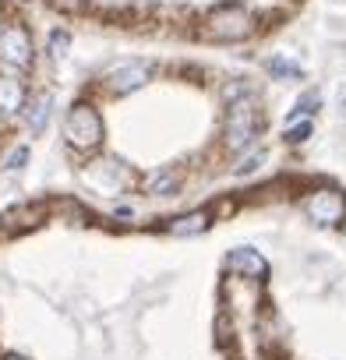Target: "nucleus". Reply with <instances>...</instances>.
<instances>
[{"instance_id":"obj_15","label":"nucleus","mask_w":346,"mask_h":360,"mask_svg":"<svg viewBox=\"0 0 346 360\" xmlns=\"http://www.w3.org/2000/svg\"><path fill=\"white\" fill-rule=\"evenodd\" d=\"M311 134V120H300V124H293L290 131H286V141H304Z\"/></svg>"},{"instance_id":"obj_14","label":"nucleus","mask_w":346,"mask_h":360,"mask_svg":"<svg viewBox=\"0 0 346 360\" xmlns=\"http://www.w3.org/2000/svg\"><path fill=\"white\" fill-rule=\"evenodd\" d=\"M318 103H321V96L318 92H307L300 103H297V110H293V117H300V113H311V110H318Z\"/></svg>"},{"instance_id":"obj_11","label":"nucleus","mask_w":346,"mask_h":360,"mask_svg":"<svg viewBox=\"0 0 346 360\" xmlns=\"http://www.w3.org/2000/svg\"><path fill=\"white\" fill-rule=\"evenodd\" d=\"M46 117H50V96H39L29 110V127L32 131H43L46 127Z\"/></svg>"},{"instance_id":"obj_1","label":"nucleus","mask_w":346,"mask_h":360,"mask_svg":"<svg viewBox=\"0 0 346 360\" xmlns=\"http://www.w3.org/2000/svg\"><path fill=\"white\" fill-rule=\"evenodd\" d=\"M230 96V113H226V148L233 152H244L255 138H258V127H262V117H258V103L248 89H233L226 92Z\"/></svg>"},{"instance_id":"obj_10","label":"nucleus","mask_w":346,"mask_h":360,"mask_svg":"<svg viewBox=\"0 0 346 360\" xmlns=\"http://www.w3.org/2000/svg\"><path fill=\"white\" fill-rule=\"evenodd\" d=\"M173 188H177V173L173 169H155L145 176V191L148 195H169Z\"/></svg>"},{"instance_id":"obj_7","label":"nucleus","mask_w":346,"mask_h":360,"mask_svg":"<svg viewBox=\"0 0 346 360\" xmlns=\"http://www.w3.org/2000/svg\"><path fill=\"white\" fill-rule=\"evenodd\" d=\"M226 269L237 272V276H248V279H265L269 276V262L255 251V248H237L226 255Z\"/></svg>"},{"instance_id":"obj_13","label":"nucleus","mask_w":346,"mask_h":360,"mask_svg":"<svg viewBox=\"0 0 346 360\" xmlns=\"http://www.w3.org/2000/svg\"><path fill=\"white\" fill-rule=\"evenodd\" d=\"M68 46H71V36H68V32H53V36H50V53H53V57L68 53Z\"/></svg>"},{"instance_id":"obj_17","label":"nucleus","mask_w":346,"mask_h":360,"mask_svg":"<svg viewBox=\"0 0 346 360\" xmlns=\"http://www.w3.org/2000/svg\"><path fill=\"white\" fill-rule=\"evenodd\" d=\"M0 360H25V356H22V353H4Z\"/></svg>"},{"instance_id":"obj_2","label":"nucleus","mask_w":346,"mask_h":360,"mask_svg":"<svg viewBox=\"0 0 346 360\" xmlns=\"http://www.w3.org/2000/svg\"><path fill=\"white\" fill-rule=\"evenodd\" d=\"M255 29H258V22L244 4H219L205 15V36L219 39V43H241Z\"/></svg>"},{"instance_id":"obj_6","label":"nucleus","mask_w":346,"mask_h":360,"mask_svg":"<svg viewBox=\"0 0 346 360\" xmlns=\"http://www.w3.org/2000/svg\"><path fill=\"white\" fill-rule=\"evenodd\" d=\"M0 64L18 68V71L32 64V39H29L25 29L8 25L4 32H0Z\"/></svg>"},{"instance_id":"obj_16","label":"nucleus","mask_w":346,"mask_h":360,"mask_svg":"<svg viewBox=\"0 0 346 360\" xmlns=\"http://www.w3.org/2000/svg\"><path fill=\"white\" fill-rule=\"evenodd\" d=\"M25 159H29V148L22 145V148H15V152L8 155V169H22V166H25Z\"/></svg>"},{"instance_id":"obj_18","label":"nucleus","mask_w":346,"mask_h":360,"mask_svg":"<svg viewBox=\"0 0 346 360\" xmlns=\"http://www.w3.org/2000/svg\"><path fill=\"white\" fill-rule=\"evenodd\" d=\"M342 233H346V223H342Z\"/></svg>"},{"instance_id":"obj_9","label":"nucleus","mask_w":346,"mask_h":360,"mask_svg":"<svg viewBox=\"0 0 346 360\" xmlns=\"http://www.w3.org/2000/svg\"><path fill=\"white\" fill-rule=\"evenodd\" d=\"M209 212H188L181 219H173L169 223V233H177V237H195V233H205L209 230Z\"/></svg>"},{"instance_id":"obj_8","label":"nucleus","mask_w":346,"mask_h":360,"mask_svg":"<svg viewBox=\"0 0 346 360\" xmlns=\"http://www.w3.org/2000/svg\"><path fill=\"white\" fill-rule=\"evenodd\" d=\"M25 106V85L15 75H0V120L15 117Z\"/></svg>"},{"instance_id":"obj_3","label":"nucleus","mask_w":346,"mask_h":360,"mask_svg":"<svg viewBox=\"0 0 346 360\" xmlns=\"http://www.w3.org/2000/svg\"><path fill=\"white\" fill-rule=\"evenodd\" d=\"M64 138H68V145H75L82 152L99 148L103 138H106V124H103L99 110L89 106V103H75L64 117Z\"/></svg>"},{"instance_id":"obj_5","label":"nucleus","mask_w":346,"mask_h":360,"mask_svg":"<svg viewBox=\"0 0 346 360\" xmlns=\"http://www.w3.org/2000/svg\"><path fill=\"white\" fill-rule=\"evenodd\" d=\"M148 75H152V68L145 60H117L106 68V89L117 96H127V92L141 89L148 82Z\"/></svg>"},{"instance_id":"obj_4","label":"nucleus","mask_w":346,"mask_h":360,"mask_svg":"<svg viewBox=\"0 0 346 360\" xmlns=\"http://www.w3.org/2000/svg\"><path fill=\"white\" fill-rule=\"evenodd\" d=\"M304 212L318 226H339L346 219V195L335 188H318L304 198Z\"/></svg>"},{"instance_id":"obj_12","label":"nucleus","mask_w":346,"mask_h":360,"mask_svg":"<svg viewBox=\"0 0 346 360\" xmlns=\"http://www.w3.org/2000/svg\"><path fill=\"white\" fill-rule=\"evenodd\" d=\"M269 71H272L276 78H283V82H293V78H304V71H300L297 64H290V60H283V57H276V60H269Z\"/></svg>"}]
</instances>
